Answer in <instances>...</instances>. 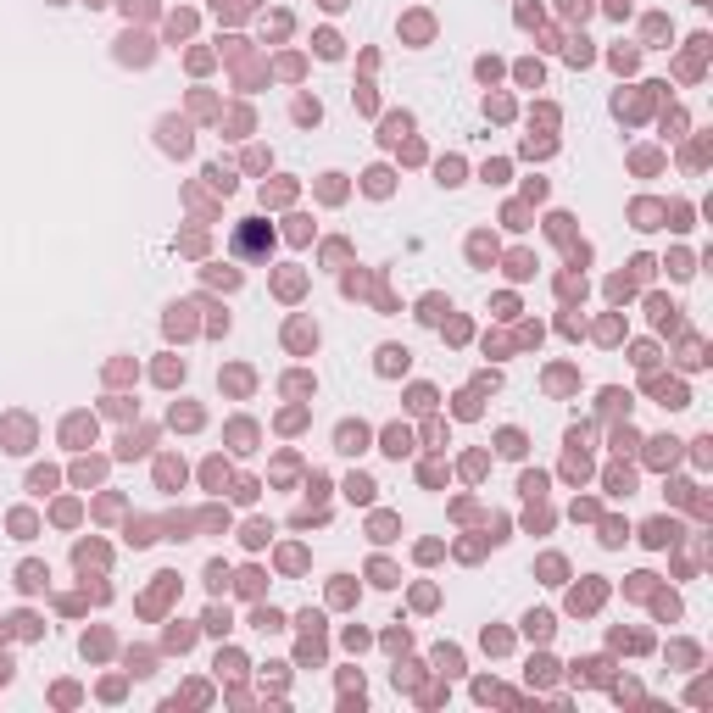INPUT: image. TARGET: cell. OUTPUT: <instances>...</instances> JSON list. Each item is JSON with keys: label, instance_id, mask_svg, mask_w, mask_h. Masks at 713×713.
Instances as JSON below:
<instances>
[{"label": "cell", "instance_id": "6da1fadb", "mask_svg": "<svg viewBox=\"0 0 713 713\" xmlns=\"http://www.w3.org/2000/svg\"><path fill=\"white\" fill-rule=\"evenodd\" d=\"M262 245H268L262 223H245L240 234H234V251H240V257H262Z\"/></svg>", "mask_w": 713, "mask_h": 713}]
</instances>
